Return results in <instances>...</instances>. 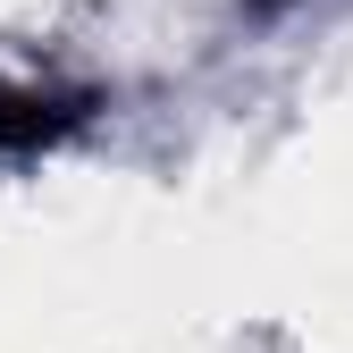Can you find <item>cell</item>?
<instances>
[{
	"mask_svg": "<svg viewBox=\"0 0 353 353\" xmlns=\"http://www.w3.org/2000/svg\"><path fill=\"white\" fill-rule=\"evenodd\" d=\"M93 110H101V93H59V84H9L0 76V160H34V152L68 143Z\"/></svg>",
	"mask_w": 353,
	"mask_h": 353,
	"instance_id": "6da1fadb",
	"label": "cell"
},
{
	"mask_svg": "<svg viewBox=\"0 0 353 353\" xmlns=\"http://www.w3.org/2000/svg\"><path fill=\"white\" fill-rule=\"evenodd\" d=\"M236 9H244V17H278L286 0H236Z\"/></svg>",
	"mask_w": 353,
	"mask_h": 353,
	"instance_id": "7a4b0ae2",
	"label": "cell"
}]
</instances>
